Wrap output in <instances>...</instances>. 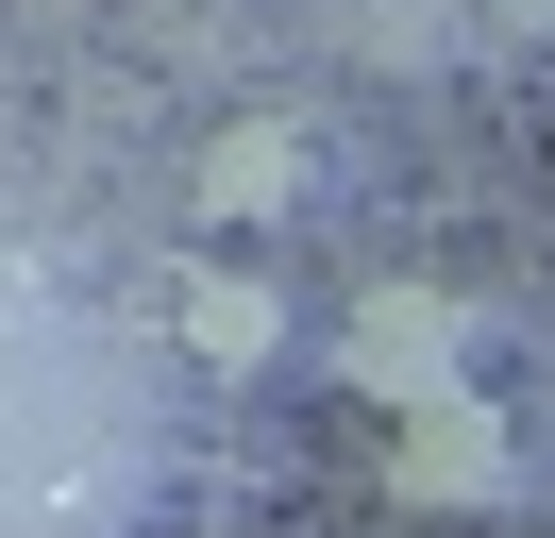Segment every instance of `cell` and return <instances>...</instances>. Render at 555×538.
Returning a JSON list of instances; mask_svg holds the SVG:
<instances>
[{"label": "cell", "instance_id": "2", "mask_svg": "<svg viewBox=\"0 0 555 538\" xmlns=\"http://www.w3.org/2000/svg\"><path fill=\"white\" fill-rule=\"evenodd\" d=\"M387 504H421V522H472V504H521V421L505 404H421V421H387Z\"/></svg>", "mask_w": 555, "mask_h": 538}, {"label": "cell", "instance_id": "3", "mask_svg": "<svg viewBox=\"0 0 555 538\" xmlns=\"http://www.w3.org/2000/svg\"><path fill=\"white\" fill-rule=\"evenodd\" d=\"M286 185H304V152H286V118H253V134H219V152H203V202H219V219H270Z\"/></svg>", "mask_w": 555, "mask_h": 538}, {"label": "cell", "instance_id": "1", "mask_svg": "<svg viewBox=\"0 0 555 538\" xmlns=\"http://www.w3.org/2000/svg\"><path fill=\"white\" fill-rule=\"evenodd\" d=\"M337 370L387 404V421H421V404H472V303L454 286H371L337 320Z\"/></svg>", "mask_w": 555, "mask_h": 538}, {"label": "cell", "instance_id": "4", "mask_svg": "<svg viewBox=\"0 0 555 538\" xmlns=\"http://www.w3.org/2000/svg\"><path fill=\"white\" fill-rule=\"evenodd\" d=\"M185 336H203L219 370H253V354H270L286 320H270V286H253V269H203V286H185Z\"/></svg>", "mask_w": 555, "mask_h": 538}]
</instances>
